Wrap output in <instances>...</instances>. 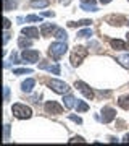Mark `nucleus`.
<instances>
[{"label": "nucleus", "mask_w": 129, "mask_h": 146, "mask_svg": "<svg viewBox=\"0 0 129 146\" xmlns=\"http://www.w3.org/2000/svg\"><path fill=\"white\" fill-rule=\"evenodd\" d=\"M118 104H119L121 109L129 110V94H128V96H121V98L118 99Z\"/></svg>", "instance_id": "19"}, {"label": "nucleus", "mask_w": 129, "mask_h": 146, "mask_svg": "<svg viewBox=\"0 0 129 146\" xmlns=\"http://www.w3.org/2000/svg\"><path fill=\"white\" fill-rule=\"evenodd\" d=\"M81 8L86 11H97L98 10L95 3H81Z\"/></svg>", "instance_id": "23"}, {"label": "nucleus", "mask_w": 129, "mask_h": 146, "mask_svg": "<svg viewBox=\"0 0 129 146\" xmlns=\"http://www.w3.org/2000/svg\"><path fill=\"white\" fill-rule=\"evenodd\" d=\"M44 109H45V114H52V115H60L63 112V107L55 101H47Z\"/></svg>", "instance_id": "5"}, {"label": "nucleus", "mask_w": 129, "mask_h": 146, "mask_svg": "<svg viewBox=\"0 0 129 146\" xmlns=\"http://www.w3.org/2000/svg\"><path fill=\"white\" fill-rule=\"evenodd\" d=\"M39 57H41V54L37 52V50H23V54H21V58L24 60V63H36L37 60H39Z\"/></svg>", "instance_id": "6"}, {"label": "nucleus", "mask_w": 129, "mask_h": 146, "mask_svg": "<svg viewBox=\"0 0 129 146\" xmlns=\"http://www.w3.org/2000/svg\"><path fill=\"white\" fill-rule=\"evenodd\" d=\"M10 25H11V21L8 20V18H5V20H3V28H5V29H8V28H10Z\"/></svg>", "instance_id": "32"}, {"label": "nucleus", "mask_w": 129, "mask_h": 146, "mask_svg": "<svg viewBox=\"0 0 129 146\" xmlns=\"http://www.w3.org/2000/svg\"><path fill=\"white\" fill-rule=\"evenodd\" d=\"M8 138H10V125L5 123V127H3V140H8Z\"/></svg>", "instance_id": "29"}, {"label": "nucleus", "mask_w": 129, "mask_h": 146, "mask_svg": "<svg viewBox=\"0 0 129 146\" xmlns=\"http://www.w3.org/2000/svg\"><path fill=\"white\" fill-rule=\"evenodd\" d=\"M11 62L13 63H21V62H18V55H16V52L11 54Z\"/></svg>", "instance_id": "33"}, {"label": "nucleus", "mask_w": 129, "mask_h": 146, "mask_svg": "<svg viewBox=\"0 0 129 146\" xmlns=\"http://www.w3.org/2000/svg\"><path fill=\"white\" fill-rule=\"evenodd\" d=\"M21 33H23L24 36L31 37V39H37V37H39V29H37V28H34V26L23 28V29H21Z\"/></svg>", "instance_id": "10"}, {"label": "nucleus", "mask_w": 129, "mask_h": 146, "mask_svg": "<svg viewBox=\"0 0 129 146\" xmlns=\"http://www.w3.org/2000/svg\"><path fill=\"white\" fill-rule=\"evenodd\" d=\"M128 23H129V20H128Z\"/></svg>", "instance_id": "40"}, {"label": "nucleus", "mask_w": 129, "mask_h": 146, "mask_svg": "<svg viewBox=\"0 0 129 146\" xmlns=\"http://www.w3.org/2000/svg\"><path fill=\"white\" fill-rule=\"evenodd\" d=\"M26 21H28V23H34V21H39V23H41V21H42V16L29 15V16H26Z\"/></svg>", "instance_id": "27"}, {"label": "nucleus", "mask_w": 129, "mask_h": 146, "mask_svg": "<svg viewBox=\"0 0 129 146\" xmlns=\"http://www.w3.org/2000/svg\"><path fill=\"white\" fill-rule=\"evenodd\" d=\"M13 73H15V75H31L32 70L31 68H15Z\"/></svg>", "instance_id": "24"}, {"label": "nucleus", "mask_w": 129, "mask_h": 146, "mask_svg": "<svg viewBox=\"0 0 129 146\" xmlns=\"http://www.w3.org/2000/svg\"><path fill=\"white\" fill-rule=\"evenodd\" d=\"M110 2H111V0H100V3H102V5H107V3H110Z\"/></svg>", "instance_id": "37"}, {"label": "nucleus", "mask_w": 129, "mask_h": 146, "mask_svg": "<svg viewBox=\"0 0 129 146\" xmlns=\"http://www.w3.org/2000/svg\"><path fill=\"white\" fill-rule=\"evenodd\" d=\"M123 141H124V143H129V133H126V135H124Z\"/></svg>", "instance_id": "35"}, {"label": "nucleus", "mask_w": 129, "mask_h": 146, "mask_svg": "<svg viewBox=\"0 0 129 146\" xmlns=\"http://www.w3.org/2000/svg\"><path fill=\"white\" fill-rule=\"evenodd\" d=\"M32 41L31 39H26V37H20V41H18V46L21 47V49H26V47H31Z\"/></svg>", "instance_id": "21"}, {"label": "nucleus", "mask_w": 129, "mask_h": 146, "mask_svg": "<svg viewBox=\"0 0 129 146\" xmlns=\"http://www.w3.org/2000/svg\"><path fill=\"white\" fill-rule=\"evenodd\" d=\"M39 68H41V70H47V72L53 73V75H60V67H58V65H52V63L42 62L41 65H39Z\"/></svg>", "instance_id": "11"}, {"label": "nucleus", "mask_w": 129, "mask_h": 146, "mask_svg": "<svg viewBox=\"0 0 129 146\" xmlns=\"http://www.w3.org/2000/svg\"><path fill=\"white\" fill-rule=\"evenodd\" d=\"M63 104H65L66 109H73V107H76V99H74V96L66 94V96H65V99H63Z\"/></svg>", "instance_id": "15"}, {"label": "nucleus", "mask_w": 129, "mask_h": 146, "mask_svg": "<svg viewBox=\"0 0 129 146\" xmlns=\"http://www.w3.org/2000/svg\"><path fill=\"white\" fill-rule=\"evenodd\" d=\"M11 112H13V115H15L16 119H31L32 117V110L28 107V106L24 104H13V107H11Z\"/></svg>", "instance_id": "3"}, {"label": "nucleus", "mask_w": 129, "mask_h": 146, "mask_svg": "<svg viewBox=\"0 0 129 146\" xmlns=\"http://www.w3.org/2000/svg\"><path fill=\"white\" fill-rule=\"evenodd\" d=\"M86 57H87V49L83 47V46H76V47H74V50L71 52V57H69L71 65H73V67H79Z\"/></svg>", "instance_id": "2"}, {"label": "nucleus", "mask_w": 129, "mask_h": 146, "mask_svg": "<svg viewBox=\"0 0 129 146\" xmlns=\"http://www.w3.org/2000/svg\"><path fill=\"white\" fill-rule=\"evenodd\" d=\"M66 50H68L66 42L58 41V42H53V44L48 47V55H50L53 60H60V58L65 55V52H66Z\"/></svg>", "instance_id": "1"}, {"label": "nucleus", "mask_w": 129, "mask_h": 146, "mask_svg": "<svg viewBox=\"0 0 129 146\" xmlns=\"http://www.w3.org/2000/svg\"><path fill=\"white\" fill-rule=\"evenodd\" d=\"M126 39H128V42H129V33H128V34H126Z\"/></svg>", "instance_id": "39"}, {"label": "nucleus", "mask_w": 129, "mask_h": 146, "mask_svg": "<svg viewBox=\"0 0 129 146\" xmlns=\"http://www.w3.org/2000/svg\"><path fill=\"white\" fill-rule=\"evenodd\" d=\"M48 0H32L31 2V7L32 8H45V7H48Z\"/></svg>", "instance_id": "17"}, {"label": "nucleus", "mask_w": 129, "mask_h": 146, "mask_svg": "<svg viewBox=\"0 0 129 146\" xmlns=\"http://www.w3.org/2000/svg\"><path fill=\"white\" fill-rule=\"evenodd\" d=\"M44 16H53V13L52 11H44Z\"/></svg>", "instance_id": "38"}, {"label": "nucleus", "mask_w": 129, "mask_h": 146, "mask_svg": "<svg viewBox=\"0 0 129 146\" xmlns=\"http://www.w3.org/2000/svg\"><path fill=\"white\" fill-rule=\"evenodd\" d=\"M34 86H36V80L28 78V80H24V81H23V84H21V89H23L24 93H31Z\"/></svg>", "instance_id": "13"}, {"label": "nucleus", "mask_w": 129, "mask_h": 146, "mask_svg": "<svg viewBox=\"0 0 129 146\" xmlns=\"http://www.w3.org/2000/svg\"><path fill=\"white\" fill-rule=\"evenodd\" d=\"M48 86L58 94H66L68 91H69V86H68L65 81H60V80H50V81H48Z\"/></svg>", "instance_id": "4"}, {"label": "nucleus", "mask_w": 129, "mask_h": 146, "mask_svg": "<svg viewBox=\"0 0 129 146\" xmlns=\"http://www.w3.org/2000/svg\"><path fill=\"white\" fill-rule=\"evenodd\" d=\"M76 109H77V112H87L89 106L86 104L84 101H77V102H76Z\"/></svg>", "instance_id": "22"}, {"label": "nucleus", "mask_w": 129, "mask_h": 146, "mask_svg": "<svg viewBox=\"0 0 129 146\" xmlns=\"http://www.w3.org/2000/svg\"><path fill=\"white\" fill-rule=\"evenodd\" d=\"M118 62L124 68H129V55H121V57H118Z\"/></svg>", "instance_id": "26"}, {"label": "nucleus", "mask_w": 129, "mask_h": 146, "mask_svg": "<svg viewBox=\"0 0 129 146\" xmlns=\"http://www.w3.org/2000/svg\"><path fill=\"white\" fill-rule=\"evenodd\" d=\"M90 23H92V21L90 20H81V21H69V23H68V26H71V28H76V26H90Z\"/></svg>", "instance_id": "20"}, {"label": "nucleus", "mask_w": 129, "mask_h": 146, "mask_svg": "<svg viewBox=\"0 0 129 146\" xmlns=\"http://www.w3.org/2000/svg\"><path fill=\"white\" fill-rule=\"evenodd\" d=\"M69 120H73V122H76V123H83V120H81V117H76V115H69Z\"/></svg>", "instance_id": "30"}, {"label": "nucleus", "mask_w": 129, "mask_h": 146, "mask_svg": "<svg viewBox=\"0 0 129 146\" xmlns=\"http://www.w3.org/2000/svg\"><path fill=\"white\" fill-rule=\"evenodd\" d=\"M77 36H79V37H92L94 33H92V29H90V28H87V29L79 31V33H77Z\"/></svg>", "instance_id": "25"}, {"label": "nucleus", "mask_w": 129, "mask_h": 146, "mask_svg": "<svg viewBox=\"0 0 129 146\" xmlns=\"http://www.w3.org/2000/svg\"><path fill=\"white\" fill-rule=\"evenodd\" d=\"M55 37H57L58 41H63V42L68 41L66 31H65V29H62V28H57V31H55Z\"/></svg>", "instance_id": "18"}, {"label": "nucleus", "mask_w": 129, "mask_h": 146, "mask_svg": "<svg viewBox=\"0 0 129 146\" xmlns=\"http://www.w3.org/2000/svg\"><path fill=\"white\" fill-rule=\"evenodd\" d=\"M74 86H76V88L79 89V91H81V93L87 98V99H94V96H95V94H94L92 88H90L89 84H86L84 81H76V83H74Z\"/></svg>", "instance_id": "7"}, {"label": "nucleus", "mask_w": 129, "mask_h": 146, "mask_svg": "<svg viewBox=\"0 0 129 146\" xmlns=\"http://www.w3.org/2000/svg\"><path fill=\"white\" fill-rule=\"evenodd\" d=\"M16 7H18V2H16V0H3V10L5 11L15 10Z\"/></svg>", "instance_id": "16"}, {"label": "nucleus", "mask_w": 129, "mask_h": 146, "mask_svg": "<svg viewBox=\"0 0 129 146\" xmlns=\"http://www.w3.org/2000/svg\"><path fill=\"white\" fill-rule=\"evenodd\" d=\"M83 3H95V0H81Z\"/></svg>", "instance_id": "36"}, {"label": "nucleus", "mask_w": 129, "mask_h": 146, "mask_svg": "<svg viewBox=\"0 0 129 146\" xmlns=\"http://www.w3.org/2000/svg\"><path fill=\"white\" fill-rule=\"evenodd\" d=\"M76 141H79V143H84V138L83 136H74V138H73V140H69V143H76Z\"/></svg>", "instance_id": "31"}, {"label": "nucleus", "mask_w": 129, "mask_h": 146, "mask_svg": "<svg viewBox=\"0 0 129 146\" xmlns=\"http://www.w3.org/2000/svg\"><path fill=\"white\" fill-rule=\"evenodd\" d=\"M110 46L113 47V49H116V50H126V49H128L126 42L121 41V39H111V41H110Z\"/></svg>", "instance_id": "14"}, {"label": "nucleus", "mask_w": 129, "mask_h": 146, "mask_svg": "<svg viewBox=\"0 0 129 146\" xmlns=\"http://www.w3.org/2000/svg\"><path fill=\"white\" fill-rule=\"evenodd\" d=\"M115 119H116V110L111 109V107H103L102 109V122L103 123H110Z\"/></svg>", "instance_id": "8"}, {"label": "nucleus", "mask_w": 129, "mask_h": 146, "mask_svg": "<svg viewBox=\"0 0 129 146\" xmlns=\"http://www.w3.org/2000/svg\"><path fill=\"white\" fill-rule=\"evenodd\" d=\"M126 18L124 16H121V15H110V16H107V23H110L111 26H121V25H124L126 23Z\"/></svg>", "instance_id": "9"}, {"label": "nucleus", "mask_w": 129, "mask_h": 146, "mask_svg": "<svg viewBox=\"0 0 129 146\" xmlns=\"http://www.w3.org/2000/svg\"><path fill=\"white\" fill-rule=\"evenodd\" d=\"M55 31H57V26L52 25V23H45V25L41 26V34L42 36H48L50 33H55Z\"/></svg>", "instance_id": "12"}, {"label": "nucleus", "mask_w": 129, "mask_h": 146, "mask_svg": "<svg viewBox=\"0 0 129 146\" xmlns=\"http://www.w3.org/2000/svg\"><path fill=\"white\" fill-rule=\"evenodd\" d=\"M8 39H10V34L5 31V34H3V44H7V42H8Z\"/></svg>", "instance_id": "34"}, {"label": "nucleus", "mask_w": 129, "mask_h": 146, "mask_svg": "<svg viewBox=\"0 0 129 146\" xmlns=\"http://www.w3.org/2000/svg\"><path fill=\"white\" fill-rule=\"evenodd\" d=\"M3 101H5V102L10 101V88H8V86H3Z\"/></svg>", "instance_id": "28"}]
</instances>
